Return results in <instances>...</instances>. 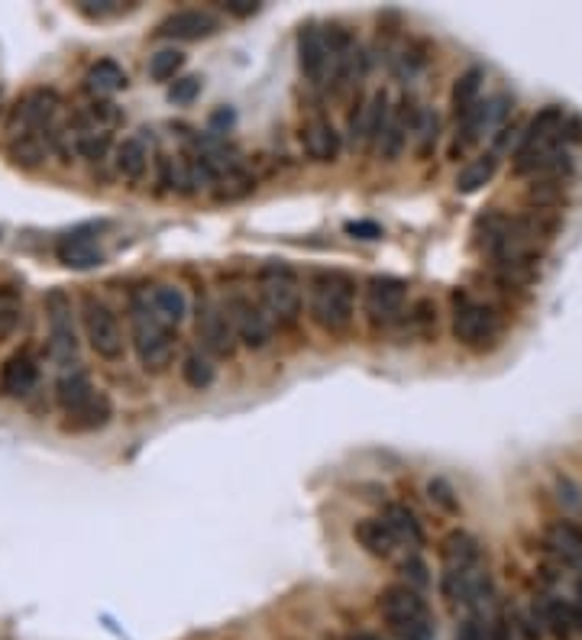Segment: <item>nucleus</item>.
Returning <instances> with one entry per match:
<instances>
[{
  "label": "nucleus",
  "instance_id": "obj_35",
  "mask_svg": "<svg viewBox=\"0 0 582 640\" xmlns=\"http://www.w3.org/2000/svg\"><path fill=\"white\" fill-rule=\"evenodd\" d=\"M492 611H466V618L460 621V631L454 640H492V628H489Z\"/></svg>",
  "mask_w": 582,
  "mask_h": 640
},
{
  "label": "nucleus",
  "instance_id": "obj_6",
  "mask_svg": "<svg viewBox=\"0 0 582 640\" xmlns=\"http://www.w3.org/2000/svg\"><path fill=\"white\" fill-rule=\"evenodd\" d=\"M61 114V98L53 88H33L26 91L7 114V139H23V136H56Z\"/></svg>",
  "mask_w": 582,
  "mask_h": 640
},
{
  "label": "nucleus",
  "instance_id": "obj_12",
  "mask_svg": "<svg viewBox=\"0 0 582 640\" xmlns=\"http://www.w3.org/2000/svg\"><path fill=\"white\" fill-rule=\"evenodd\" d=\"M540 553L560 570L582 566V527L570 518H557L540 530Z\"/></svg>",
  "mask_w": 582,
  "mask_h": 640
},
{
  "label": "nucleus",
  "instance_id": "obj_23",
  "mask_svg": "<svg viewBox=\"0 0 582 640\" xmlns=\"http://www.w3.org/2000/svg\"><path fill=\"white\" fill-rule=\"evenodd\" d=\"M482 81H485V71L479 65L466 68L463 75L454 81V88H450V111L457 116V123L482 104Z\"/></svg>",
  "mask_w": 582,
  "mask_h": 640
},
{
  "label": "nucleus",
  "instance_id": "obj_40",
  "mask_svg": "<svg viewBox=\"0 0 582 640\" xmlns=\"http://www.w3.org/2000/svg\"><path fill=\"white\" fill-rule=\"evenodd\" d=\"M224 10L231 13V16H253V13H259V3H253V0H227L224 3Z\"/></svg>",
  "mask_w": 582,
  "mask_h": 640
},
{
  "label": "nucleus",
  "instance_id": "obj_28",
  "mask_svg": "<svg viewBox=\"0 0 582 640\" xmlns=\"http://www.w3.org/2000/svg\"><path fill=\"white\" fill-rule=\"evenodd\" d=\"M382 518H385V524L392 527V534L399 537V543H402V547H411L414 553L424 547V527H421L417 515H414L407 505H402V502L385 505Z\"/></svg>",
  "mask_w": 582,
  "mask_h": 640
},
{
  "label": "nucleus",
  "instance_id": "obj_26",
  "mask_svg": "<svg viewBox=\"0 0 582 640\" xmlns=\"http://www.w3.org/2000/svg\"><path fill=\"white\" fill-rule=\"evenodd\" d=\"M98 389L91 382V375L85 369H65L56 382V402L61 411H75L78 405H85L88 398H94Z\"/></svg>",
  "mask_w": 582,
  "mask_h": 640
},
{
  "label": "nucleus",
  "instance_id": "obj_32",
  "mask_svg": "<svg viewBox=\"0 0 582 640\" xmlns=\"http://www.w3.org/2000/svg\"><path fill=\"white\" fill-rule=\"evenodd\" d=\"M181 379H184L188 389L204 392V389H211L217 382V366H214V359L208 352L194 349V352H188L181 359Z\"/></svg>",
  "mask_w": 582,
  "mask_h": 640
},
{
  "label": "nucleus",
  "instance_id": "obj_9",
  "mask_svg": "<svg viewBox=\"0 0 582 640\" xmlns=\"http://www.w3.org/2000/svg\"><path fill=\"white\" fill-rule=\"evenodd\" d=\"M46 307V327H49V356L68 366L78 352V330H75V311L71 297L61 289H53L43 301Z\"/></svg>",
  "mask_w": 582,
  "mask_h": 640
},
{
  "label": "nucleus",
  "instance_id": "obj_13",
  "mask_svg": "<svg viewBox=\"0 0 582 640\" xmlns=\"http://www.w3.org/2000/svg\"><path fill=\"white\" fill-rule=\"evenodd\" d=\"M534 615L544 628L547 640H577L580 635V618H577V605L573 598L553 595V592H540L534 598Z\"/></svg>",
  "mask_w": 582,
  "mask_h": 640
},
{
  "label": "nucleus",
  "instance_id": "obj_4",
  "mask_svg": "<svg viewBox=\"0 0 582 640\" xmlns=\"http://www.w3.org/2000/svg\"><path fill=\"white\" fill-rule=\"evenodd\" d=\"M256 289H259V301H262L266 314L272 317V324H279V327L298 324L301 307H304V289H301V279L289 262H266L256 272Z\"/></svg>",
  "mask_w": 582,
  "mask_h": 640
},
{
  "label": "nucleus",
  "instance_id": "obj_29",
  "mask_svg": "<svg viewBox=\"0 0 582 640\" xmlns=\"http://www.w3.org/2000/svg\"><path fill=\"white\" fill-rule=\"evenodd\" d=\"M149 304H153L156 317H159L163 324L175 327V330H178V324H184V317H188V311H191L188 294L178 289V285H156L153 294H149Z\"/></svg>",
  "mask_w": 582,
  "mask_h": 640
},
{
  "label": "nucleus",
  "instance_id": "obj_2",
  "mask_svg": "<svg viewBox=\"0 0 582 640\" xmlns=\"http://www.w3.org/2000/svg\"><path fill=\"white\" fill-rule=\"evenodd\" d=\"M382 625L389 628V635L395 640H434L437 638V621L434 611L424 598L421 588L407 585V582H392L379 592L376 602Z\"/></svg>",
  "mask_w": 582,
  "mask_h": 640
},
{
  "label": "nucleus",
  "instance_id": "obj_37",
  "mask_svg": "<svg viewBox=\"0 0 582 640\" xmlns=\"http://www.w3.org/2000/svg\"><path fill=\"white\" fill-rule=\"evenodd\" d=\"M201 94V78L188 75V78H175V85L169 88V101L172 104H191Z\"/></svg>",
  "mask_w": 582,
  "mask_h": 640
},
{
  "label": "nucleus",
  "instance_id": "obj_31",
  "mask_svg": "<svg viewBox=\"0 0 582 640\" xmlns=\"http://www.w3.org/2000/svg\"><path fill=\"white\" fill-rule=\"evenodd\" d=\"M392 114H395V108H392L389 91H376L372 101L366 104V146L369 149H376L382 143V136L392 123Z\"/></svg>",
  "mask_w": 582,
  "mask_h": 640
},
{
  "label": "nucleus",
  "instance_id": "obj_15",
  "mask_svg": "<svg viewBox=\"0 0 582 640\" xmlns=\"http://www.w3.org/2000/svg\"><path fill=\"white\" fill-rule=\"evenodd\" d=\"M40 385V362L33 349H16L0 366V395L3 398H26Z\"/></svg>",
  "mask_w": 582,
  "mask_h": 640
},
{
  "label": "nucleus",
  "instance_id": "obj_41",
  "mask_svg": "<svg viewBox=\"0 0 582 640\" xmlns=\"http://www.w3.org/2000/svg\"><path fill=\"white\" fill-rule=\"evenodd\" d=\"M573 605H577V618H580V635H582V576L577 580V595H573Z\"/></svg>",
  "mask_w": 582,
  "mask_h": 640
},
{
  "label": "nucleus",
  "instance_id": "obj_11",
  "mask_svg": "<svg viewBox=\"0 0 582 640\" xmlns=\"http://www.w3.org/2000/svg\"><path fill=\"white\" fill-rule=\"evenodd\" d=\"M198 337H201V347L208 356H233L236 352L239 340H236L227 304L211 301V297H204L198 304Z\"/></svg>",
  "mask_w": 582,
  "mask_h": 640
},
{
  "label": "nucleus",
  "instance_id": "obj_30",
  "mask_svg": "<svg viewBox=\"0 0 582 640\" xmlns=\"http://www.w3.org/2000/svg\"><path fill=\"white\" fill-rule=\"evenodd\" d=\"M49 153H53V139L49 136H23V139H10L7 143V156L20 169H40Z\"/></svg>",
  "mask_w": 582,
  "mask_h": 640
},
{
  "label": "nucleus",
  "instance_id": "obj_25",
  "mask_svg": "<svg viewBox=\"0 0 582 640\" xmlns=\"http://www.w3.org/2000/svg\"><path fill=\"white\" fill-rule=\"evenodd\" d=\"M499 162H502V156H499L495 149H489V153L469 159L463 169L457 172L454 188H457L460 194H475V191H482V188L495 178V172H499Z\"/></svg>",
  "mask_w": 582,
  "mask_h": 640
},
{
  "label": "nucleus",
  "instance_id": "obj_3",
  "mask_svg": "<svg viewBox=\"0 0 582 640\" xmlns=\"http://www.w3.org/2000/svg\"><path fill=\"white\" fill-rule=\"evenodd\" d=\"M130 344L146 372H166L178 352V334L175 327L163 324L149 304V294L130 297Z\"/></svg>",
  "mask_w": 582,
  "mask_h": 640
},
{
  "label": "nucleus",
  "instance_id": "obj_34",
  "mask_svg": "<svg viewBox=\"0 0 582 640\" xmlns=\"http://www.w3.org/2000/svg\"><path fill=\"white\" fill-rule=\"evenodd\" d=\"M184 61H188V56H184L181 49H159V53H153V56H149L146 71H149V78H153V81L166 85V81H175V75L184 68Z\"/></svg>",
  "mask_w": 582,
  "mask_h": 640
},
{
  "label": "nucleus",
  "instance_id": "obj_10",
  "mask_svg": "<svg viewBox=\"0 0 582 640\" xmlns=\"http://www.w3.org/2000/svg\"><path fill=\"white\" fill-rule=\"evenodd\" d=\"M227 314L236 330V340L249 349H266L272 340V317L266 314L262 301H253L249 294L236 291L227 297Z\"/></svg>",
  "mask_w": 582,
  "mask_h": 640
},
{
  "label": "nucleus",
  "instance_id": "obj_36",
  "mask_svg": "<svg viewBox=\"0 0 582 640\" xmlns=\"http://www.w3.org/2000/svg\"><path fill=\"white\" fill-rule=\"evenodd\" d=\"M427 495H430V502L440 505L444 512L460 515V498H457V492H454V485H450L447 479H430V482H427Z\"/></svg>",
  "mask_w": 582,
  "mask_h": 640
},
{
  "label": "nucleus",
  "instance_id": "obj_27",
  "mask_svg": "<svg viewBox=\"0 0 582 640\" xmlns=\"http://www.w3.org/2000/svg\"><path fill=\"white\" fill-rule=\"evenodd\" d=\"M126 85H130V78H126V71L116 65L114 58L94 61V65L88 68V75H85V88L91 91V98H108V101H111V94L123 91Z\"/></svg>",
  "mask_w": 582,
  "mask_h": 640
},
{
  "label": "nucleus",
  "instance_id": "obj_16",
  "mask_svg": "<svg viewBox=\"0 0 582 640\" xmlns=\"http://www.w3.org/2000/svg\"><path fill=\"white\" fill-rule=\"evenodd\" d=\"M221 33V20L211 10H175L159 26L156 36L178 40V43H194V40H208Z\"/></svg>",
  "mask_w": 582,
  "mask_h": 640
},
{
  "label": "nucleus",
  "instance_id": "obj_39",
  "mask_svg": "<svg viewBox=\"0 0 582 640\" xmlns=\"http://www.w3.org/2000/svg\"><path fill=\"white\" fill-rule=\"evenodd\" d=\"M347 233L352 239H379V236H382V227L372 224V221H356V224H347Z\"/></svg>",
  "mask_w": 582,
  "mask_h": 640
},
{
  "label": "nucleus",
  "instance_id": "obj_24",
  "mask_svg": "<svg viewBox=\"0 0 582 640\" xmlns=\"http://www.w3.org/2000/svg\"><path fill=\"white\" fill-rule=\"evenodd\" d=\"M411 143H414V156L417 159H430L437 153L440 143V114L434 108H417L411 120Z\"/></svg>",
  "mask_w": 582,
  "mask_h": 640
},
{
  "label": "nucleus",
  "instance_id": "obj_21",
  "mask_svg": "<svg viewBox=\"0 0 582 640\" xmlns=\"http://www.w3.org/2000/svg\"><path fill=\"white\" fill-rule=\"evenodd\" d=\"M56 256L58 262L68 266V269H94V266L104 262L101 246H98L91 236H85V233H68V236H61L56 243Z\"/></svg>",
  "mask_w": 582,
  "mask_h": 640
},
{
  "label": "nucleus",
  "instance_id": "obj_38",
  "mask_svg": "<svg viewBox=\"0 0 582 640\" xmlns=\"http://www.w3.org/2000/svg\"><path fill=\"white\" fill-rule=\"evenodd\" d=\"M402 576H405L407 585H414V588H424L430 576H427V563L417 557V553H411L405 563H402Z\"/></svg>",
  "mask_w": 582,
  "mask_h": 640
},
{
  "label": "nucleus",
  "instance_id": "obj_17",
  "mask_svg": "<svg viewBox=\"0 0 582 640\" xmlns=\"http://www.w3.org/2000/svg\"><path fill=\"white\" fill-rule=\"evenodd\" d=\"M298 139H301L304 156L314 159V162H334V159L340 156V149H344V139H340L337 126H334L327 116H311V120H304Z\"/></svg>",
  "mask_w": 582,
  "mask_h": 640
},
{
  "label": "nucleus",
  "instance_id": "obj_8",
  "mask_svg": "<svg viewBox=\"0 0 582 640\" xmlns=\"http://www.w3.org/2000/svg\"><path fill=\"white\" fill-rule=\"evenodd\" d=\"M407 307V282L395 276H372L362 285V314L372 327H392Z\"/></svg>",
  "mask_w": 582,
  "mask_h": 640
},
{
  "label": "nucleus",
  "instance_id": "obj_18",
  "mask_svg": "<svg viewBox=\"0 0 582 640\" xmlns=\"http://www.w3.org/2000/svg\"><path fill=\"white\" fill-rule=\"evenodd\" d=\"M475 566H485L482 543L466 530L447 534L444 543H440V573H466V570H475Z\"/></svg>",
  "mask_w": 582,
  "mask_h": 640
},
{
  "label": "nucleus",
  "instance_id": "obj_19",
  "mask_svg": "<svg viewBox=\"0 0 582 640\" xmlns=\"http://www.w3.org/2000/svg\"><path fill=\"white\" fill-rule=\"evenodd\" d=\"M114 417V405L104 392H98L94 398H88L85 405H78L75 411H65V420H61V430L68 434H91V430H101L108 427Z\"/></svg>",
  "mask_w": 582,
  "mask_h": 640
},
{
  "label": "nucleus",
  "instance_id": "obj_22",
  "mask_svg": "<svg viewBox=\"0 0 582 640\" xmlns=\"http://www.w3.org/2000/svg\"><path fill=\"white\" fill-rule=\"evenodd\" d=\"M116 175L130 184H139L149 172V143L143 136H126L114 153Z\"/></svg>",
  "mask_w": 582,
  "mask_h": 640
},
{
  "label": "nucleus",
  "instance_id": "obj_42",
  "mask_svg": "<svg viewBox=\"0 0 582 640\" xmlns=\"http://www.w3.org/2000/svg\"><path fill=\"white\" fill-rule=\"evenodd\" d=\"M349 640H382V638H376V635H366V631H362V635H352Z\"/></svg>",
  "mask_w": 582,
  "mask_h": 640
},
{
  "label": "nucleus",
  "instance_id": "obj_7",
  "mask_svg": "<svg viewBox=\"0 0 582 640\" xmlns=\"http://www.w3.org/2000/svg\"><path fill=\"white\" fill-rule=\"evenodd\" d=\"M81 327H85V340L88 347L94 349L98 359H108L116 362L126 349V337H123V327L116 321V314L94 294H85L81 297Z\"/></svg>",
  "mask_w": 582,
  "mask_h": 640
},
{
  "label": "nucleus",
  "instance_id": "obj_20",
  "mask_svg": "<svg viewBox=\"0 0 582 640\" xmlns=\"http://www.w3.org/2000/svg\"><path fill=\"white\" fill-rule=\"evenodd\" d=\"M352 537H356V543H359L366 553H372V557H379V560H392L395 550L402 547L399 537L392 534V527L385 524V518H362V521H356Z\"/></svg>",
  "mask_w": 582,
  "mask_h": 640
},
{
  "label": "nucleus",
  "instance_id": "obj_5",
  "mask_svg": "<svg viewBox=\"0 0 582 640\" xmlns=\"http://www.w3.org/2000/svg\"><path fill=\"white\" fill-rule=\"evenodd\" d=\"M454 340L466 349L492 347L502 337V314L489 304L472 297L469 291L454 294V321H450Z\"/></svg>",
  "mask_w": 582,
  "mask_h": 640
},
{
  "label": "nucleus",
  "instance_id": "obj_33",
  "mask_svg": "<svg viewBox=\"0 0 582 640\" xmlns=\"http://www.w3.org/2000/svg\"><path fill=\"white\" fill-rule=\"evenodd\" d=\"M23 289L0 285V344H7L23 324Z\"/></svg>",
  "mask_w": 582,
  "mask_h": 640
},
{
  "label": "nucleus",
  "instance_id": "obj_14",
  "mask_svg": "<svg viewBox=\"0 0 582 640\" xmlns=\"http://www.w3.org/2000/svg\"><path fill=\"white\" fill-rule=\"evenodd\" d=\"M298 65L301 75L311 85H324L331 75V46H327V33L317 23H304L298 30Z\"/></svg>",
  "mask_w": 582,
  "mask_h": 640
},
{
  "label": "nucleus",
  "instance_id": "obj_1",
  "mask_svg": "<svg viewBox=\"0 0 582 640\" xmlns=\"http://www.w3.org/2000/svg\"><path fill=\"white\" fill-rule=\"evenodd\" d=\"M307 317L317 330L344 337L356 321V282L337 269H314L307 276Z\"/></svg>",
  "mask_w": 582,
  "mask_h": 640
}]
</instances>
